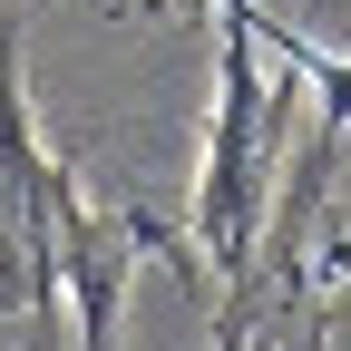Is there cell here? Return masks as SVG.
I'll return each mask as SVG.
<instances>
[{"instance_id": "3957f363", "label": "cell", "mask_w": 351, "mask_h": 351, "mask_svg": "<svg viewBox=\"0 0 351 351\" xmlns=\"http://www.w3.org/2000/svg\"><path fill=\"white\" fill-rule=\"evenodd\" d=\"M147 244H156L147 215L98 225V215H88V195L69 186V205H59V274L78 283V341H88V351H117V293H127V274H137Z\"/></svg>"}, {"instance_id": "6da1fadb", "label": "cell", "mask_w": 351, "mask_h": 351, "mask_svg": "<svg viewBox=\"0 0 351 351\" xmlns=\"http://www.w3.org/2000/svg\"><path fill=\"white\" fill-rule=\"evenodd\" d=\"M215 10H225V29H215V127H205V176H195V244L225 283H244L263 244V176H274L293 88H274V69H263L254 0H215Z\"/></svg>"}, {"instance_id": "7a4b0ae2", "label": "cell", "mask_w": 351, "mask_h": 351, "mask_svg": "<svg viewBox=\"0 0 351 351\" xmlns=\"http://www.w3.org/2000/svg\"><path fill=\"white\" fill-rule=\"evenodd\" d=\"M78 176L39 147L29 98H20V49L0 20V332L39 322L59 302V205Z\"/></svg>"}]
</instances>
